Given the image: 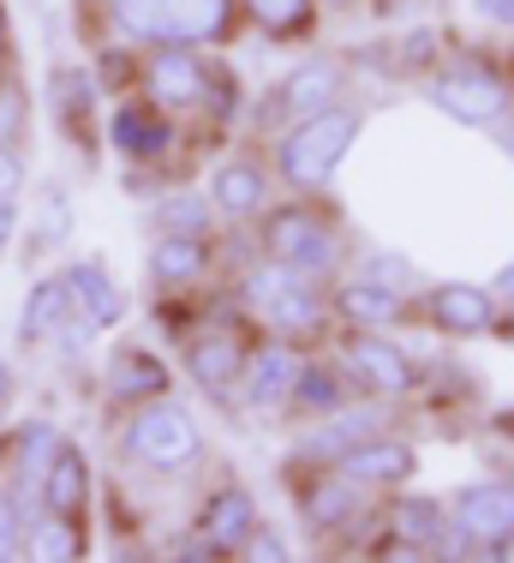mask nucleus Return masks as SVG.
Returning a JSON list of instances; mask_svg holds the SVG:
<instances>
[{
    "label": "nucleus",
    "instance_id": "c85d7f7f",
    "mask_svg": "<svg viewBox=\"0 0 514 563\" xmlns=\"http://www.w3.org/2000/svg\"><path fill=\"white\" fill-rule=\"evenodd\" d=\"M239 12H246V31H257L264 43H276V48L311 43L317 24H323L317 0H239Z\"/></svg>",
    "mask_w": 514,
    "mask_h": 563
},
{
    "label": "nucleus",
    "instance_id": "37998d69",
    "mask_svg": "<svg viewBox=\"0 0 514 563\" xmlns=\"http://www.w3.org/2000/svg\"><path fill=\"white\" fill-rule=\"evenodd\" d=\"M168 558L174 563H227V552H222V545H215V540H204V533H180V540H174L168 545Z\"/></svg>",
    "mask_w": 514,
    "mask_h": 563
},
{
    "label": "nucleus",
    "instance_id": "1a4fd4ad",
    "mask_svg": "<svg viewBox=\"0 0 514 563\" xmlns=\"http://www.w3.org/2000/svg\"><path fill=\"white\" fill-rule=\"evenodd\" d=\"M342 97H347V60L342 55H300L264 97L252 102L246 126L257 132V139H276L281 126L329 109V102H342Z\"/></svg>",
    "mask_w": 514,
    "mask_h": 563
},
{
    "label": "nucleus",
    "instance_id": "9d476101",
    "mask_svg": "<svg viewBox=\"0 0 514 563\" xmlns=\"http://www.w3.org/2000/svg\"><path fill=\"white\" fill-rule=\"evenodd\" d=\"M180 139H186V120L156 109V102L138 97V90H126V97H114L102 109V144L126 168H156L161 174L174 156H180Z\"/></svg>",
    "mask_w": 514,
    "mask_h": 563
},
{
    "label": "nucleus",
    "instance_id": "c9c22d12",
    "mask_svg": "<svg viewBox=\"0 0 514 563\" xmlns=\"http://www.w3.org/2000/svg\"><path fill=\"white\" fill-rule=\"evenodd\" d=\"M437 60H443V31H431V24H413V31H401L395 55H389L395 78H425Z\"/></svg>",
    "mask_w": 514,
    "mask_h": 563
},
{
    "label": "nucleus",
    "instance_id": "2f4dec72",
    "mask_svg": "<svg viewBox=\"0 0 514 563\" xmlns=\"http://www.w3.org/2000/svg\"><path fill=\"white\" fill-rule=\"evenodd\" d=\"M90 498H97L90 455H85V444L60 438V450H54V462H48V474H43V509H72V516H85Z\"/></svg>",
    "mask_w": 514,
    "mask_h": 563
},
{
    "label": "nucleus",
    "instance_id": "39448f33",
    "mask_svg": "<svg viewBox=\"0 0 514 563\" xmlns=\"http://www.w3.org/2000/svg\"><path fill=\"white\" fill-rule=\"evenodd\" d=\"M120 462L150 474V479H180L204 462V426H198V413L174 396L138 401V408H126V420H120Z\"/></svg>",
    "mask_w": 514,
    "mask_h": 563
},
{
    "label": "nucleus",
    "instance_id": "aec40b11",
    "mask_svg": "<svg viewBox=\"0 0 514 563\" xmlns=\"http://www.w3.org/2000/svg\"><path fill=\"white\" fill-rule=\"evenodd\" d=\"M246 31V12H239V0H168L161 7V31L156 43H180V48H227L234 36Z\"/></svg>",
    "mask_w": 514,
    "mask_h": 563
},
{
    "label": "nucleus",
    "instance_id": "49530a36",
    "mask_svg": "<svg viewBox=\"0 0 514 563\" xmlns=\"http://www.w3.org/2000/svg\"><path fill=\"white\" fill-rule=\"evenodd\" d=\"M484 432H491L503 450H514V401H503V408H491V413H484Z\"/></svg>",
    "mask_w": 514,
    "mask_h": 563
},
{
    "label": "nucleus",
    "instance_id": "09e8293b",
    "mask_svg": "<svg viewBox=\"0 0 514 563\" xmlns=\"http://www.w3.org/2000/svg\"><path fill=\"white\" fill-rule=\"evenodd\" d=\"M12 396H19V372H12V360L0 354V413L12 408Z\"/></svg>",
    "mask_w": 514,
    "mask_h": 563
},
{
    "label": "nucleus",
    "instance_id": "7ed1b4c3",
    "mask_svg": "<svg viewBox=\"0 0 514 563\" xmlns=\"http://www.w3.org/2000/svg\"><path fill=\"white\" fill-rule=\"evenodd\" d=\"M257 336H264V324H257L246 306L234 300V288H227L222 300H215L210 312L198 318L180 342H174V347H180V372L210 401H222V408H227V401L239 396V378H246V360H252Z\"/></svg>",
    "mask_w": 514,
    "mask_h": 563
},
{
    "label": "nucleus",
    "instance_id": "4c0bfd02",
    "mask_svg": "<svg viewBox=\"0 0 514 563\" xmlns=\"http://www.w3.org/2000/svg\"><path fill=\"white\" fill-rule=\"evenodd\" d=\"M24 132H31V90L12 66V73H0V144H24Z\"/></svg>",
    "mask_w": 514,
    "mask_h": 563
},
{
    "label": "nucleus",
    "instance_id": "423d86ee",
    "mask_svg": "<svg viewBox=\"0 0 514 563\" xmlns=\"http://www.w3.org/2000/svg\"><path fill=\"white\" fill-rule=\"evenodd\" d=\"M449 540L437 545V558H472V563H509L514 558V479L484 474L449 492Z\"/></svg>",
    "mask_w": 514,
    "mask_h": 563
},
{
    "label": "nucleus",
    "instance_id": "6e6552de",
    "mask_svg": "<svg viewBox=\"0 0 514 563\" xmlns=\"http://www.w3.org/2000/svg\"><path fill=\"white\" fill-rule=\"evenodd\" d=\"M281 474H288L293 521L305 528V540H354L377 509V492H365L342 467H281Z\"/></svg>",
    "mask_w": 514,
    "mask_h": 563
},
{
    "label": "nucleus",
    "instance_id": "de8ad7c7",
    "mask_svg": "<svg viewBox=\"0 0 514 563\" xmlns=\"http://www.w3.org/2000/svg\"><path fill=\"white\" fill-rule=\"evenodd\" d=\"M484 288H491L496 294V300H503V306H514V258L503 264V271H496L491 282H484Z\"/></svg>",
    "mask_w": 514,
    "mask_h": 563
},
{
    "label": "nucleus",
    "instance_id": "412c9836",
    "mask_svg": "<svg viewBox=\"0 0 514 563\" xmlns=\"http://www.w3.org/2000/svg\"><path fill=\"white\" fill-rule=\"evenodd\" d=\"M222 264V234H150V288L156 294H192Z\"/></svg>",
    "mask_w": 514,
    "mask_h": 563
},
{
    "label": "nucleus",
    "instance_id": "5701e85b",
    "mask_svg": "<svg viewBox=\"0 0 514 563\" xmlns=\"http://www.w3.org/2000/svg\"><path fill=\"white\" fill-rule=\"evenodd\" d=\"M257 492L246 486V479H234V474H222L215 486H204V498H198V516H192V528L204 533V540H215L227 558H239L246 552V540H252V528H257Z\"/></svg>",
    "mask_w": 514,
    "mask_h": 563
},
{
    "label": "nucleus",
    "instance_id": "473e14b6",
    "mask_svg": "<svg viewBox=\"0 0 514 563\" xmlns=\"http://www.w3.org/2000/svg\"><path fill=\"white\" fill-rule=\"evenodd\" d=\"M161 7H168V0H102L108 31H114L120 43H132V48H150V43H156Z\"/></svg>",
    "mask_w": 514,
    "mask_h": 563
},
{
    "label": "nucleus",
    "instance_id": "72a5a7b5",
    "mask_svg": "<svg viewBox=\"0 0 514 563\" xmlns=\"http://www.w3.org/2000/svg\"><path fill=\"white\" fill-rule=\"evenodd\" d=\"M72 192H66L60 180H48L43 186V205H36V234H31V246L36 252H60L66 240H72Z\"/></svg>",
    "mask_w": 514,
    "mask_h": 563
},
{
    "label": "nucleus",
    "instance_id": "ea45409f",
    "mask_svg": "<svg viewBox=\"0 0 514 563\" xmlns=\"http://www.w3.org/2000/svg\"><path fill=\"white\" fill-rule=\"evenodd\" d=\"M24 558V509L12 498V486L0 479V563H19Z\"/></svg>",
    "mask_w": 514,
    "mask_h": 563
},
{
    "label": "nucleus",
    "instance_id": "b1692460",
    "mask_svg": "<svg viewBox=\"0 0 514 563\" xmlns=\"http://www.w3.org/2000/svg\"><path fill=\"white\" fill-rule=\"evenodd\" d=\"M383 528L395 533L401 545H418L425 558H437V545L449 540L455 516H449V498L418 492V486H401V492H383Z\"/></svg>",
    "mask_w": 514,
    "mask_h": 563
},
{
    "label": "nucleus",
    "instance_id": "4be33fe9",
    "mask_svg": "<svg viewBox=\"0 0 514 563\" xmlns=\"http://www.w3.org/2000/svg\"><path fill=\"white\" fill-rule=\"evenodd\" d=\"M257 324L269 330V336H288L300 347H323L335 336V312H329V288H317V282L293 276L288 288L276 294V300L257 312Z\"/></svg>",
    "mask_w": 514,
    "mask_h": 563
},
{
    "label": "nucleus",
    "instance_id": "c756f323",
    "mask_svg": "<svg viewBox=\"0 0 514 563\" xmlns=\"http://www.w3.org/2000/svg\"><path fill=\"white\" fill-rule=\"evenodd\" d=\"M66 312H72V300H66L60 271H43V276L31 282V288H24V300H19V318H12V342H19V347H48Z\"/></svg>",
    "mask_w": 514,
    "mask_h": 563
},
{
    "label": "nucleus",
    "instance_id": "cd10ccee",
    "mask_svg": "<svg viewBox=\"0 0 514 563\" xmlns=\"http://www.w3.org/2000/svg\"><path fill=\"white\" fill-rule=\"evenodd\" d=\"M24 558L31 563H85L90 558V528L72 509H36L24 521Z\"/></svg>",
    "mask_w": 514,
    "mask_h": 563
},
{
    "label": "nucleus",
    "instance_id": "3c124183",
    "mask_svg": "<svg viewBox=\"0 0 514 563\" xmlns=\"http://www.w3.org/2000/svg\"><path fill=\"white\" fill-rule=\"evenodd\" d=\"M323 12H347V7H359V0H317Z\"/></svg>",
    "mask_w": 514,
    "mask_h": 563
},
{
    "label": "nucleus",
    "instance_id": "f8f14e48",
    "mask_svg": "<svg viewBox=\"0 0 514 563\" xmlns=\"http://www.w3.org/2000/svg\"><path fill=\"white\" fill-rule=\"evenodd\" d=\"M418 318L431 324V336L467 347V342H484L496 336V318H503V300H496L484 282H467V276H449V282H425L418 294Z\"/></svg>",
    "mask_w": 514,
    "mask_h": 563
},
{
    "label": "nucleus",
    "instance_id": "a878e982",
    "mask_svg": "<svg viewBox=\"0 0 514 563\" xmlns=\"http://www.w3.org/2000/svg\"><path fill=\"white\" fill-rule=\"evenodd\" d=\"M354 378L342 372V360L329 354V342L323 347H305V366H300V384H293V408L288 420H317V413H335L342 401H354Z\"/></svg>",
    "mask_w": 514,
    "mask_h": 563
},
{
    "label": "nucleus",
    "instance_id": "a211bd4d",
    "mask_svg": "<svg viewBox=\"0 0 514 563\" xmlns=\"http://www.w3.org/2000/svg\"><path fill=\"white\" fill-rule=\"evenodd\" d=\"M156 396H174V366L144 342H114V354H102V401L126 413Z\"/></svg>",
    "mask_w": 514,
    "mask_h": 563
},
{
    "label": "nucleus",
    "instance_id": "9b49d317",
    "mask_svg": "<svg viewBox=\"0 0 514 563\" xmlns=\"http://www.w3.org/2000/svg\"><path fill=\"white\" fill-rule=\"evenodd\" d=\"M395 420H401L395 401L354 396V401H342L335 413H317V420H305L300 432H293L288 462H281V467H335L354 444H365V438H377V432H389Z\"/></svg>",
    "mask_w": 514,
    "mask_h": 563
},
{
    "label": "nucleus",
    "instance_id": "a18cd8bd",
    "mask_svg": "<svg viewBox=\"0 0 514 563\" xmlns=\"http://www.w3.org/2000/svg\"><path fill=\"white\" fill-rule=\"evenodd\" d=\"M19 228H24V198H0V252L19 240Z\"/></svg>",
    "mask_w": 514,
    "mask_h": 563
},
{
    "label": "nucleus",
    "instance_id": "f704fd0d",
    "mask_svg": "<svg viewBox=\"0 0 514 563\" xmlns=\"http://www.w3.org/2000/svg\"><path fill=\"white\" fill-rule=\"evenodd\" d=\"M138 55L144 48H132V43H108V48H97V66H90V78H97V90L108 102L114 97H126V90H138Z\"/></svg>",
    "mask_w": 514,
    "mask_h": 563
},
{
    "label": "nucleus",
    "instance_id": "8fccbe9b",
    "mask_svg": "<svg viewBox=\"0 0 514 563\" xmlns=\"http://www.w3.org/2000/svg\"><path fill=\"white\" fill-rule=\"evenodd\" d=\"M0 73H12V24H7V7H0Z\"/></svg>",
    "mask_w": 514,
    "mask_h": 563
},
{
    "label": "nucleus",
    "instance_id": "ddd939ff",
    "mask_svg": "<svg viewBox=\"0 0 514 563\" xmlns=\"http://www.w3.org/2000/svg\"><path fill=\"white\" fill-rule=\"evenodd\" d=\"M300 366H305V347L288 342V336H257L252 342V360H246V378H239V408L252 420H288L293 408V384H300Z\"/></svg>",
    "mask_w": 514,
    "mask_h": 563
},
{
    "label": "nucleus",
    "instance_id": "603ef678",
    "mask_svg": "<svg viewBox=\"0 0 514 563\" xmlns=\"http://www.w3.org/2000/svg\"><path fill=\"white\" fill-rule=\"evenodd\" d=\"M496 474H509V479H514V455H509V462H503V467H496Z\"/></svg>",
    "mask_w": 514,
    "mask_h": 563
},
{
    "label": "nucleus",
    "instance_id": "dca6fc26",
    "mask_svg": "<svg viewBox=\"0 0 514 563\" xmlns=\"http://www.w3.org/2000/svg\"><path fill=\"white\" fill-rule=\"evenodd\" d=\"M204 192H210V205L222 210V228H252L269 205H276V168L257 151H227L222 163L210 168Z\"/></svg>",
    "mask_w": 514,
    "mask_h": 563
},
{
    "label": "nucleus",
    "instance_id": "58836bf2",
    "mask_svg": "<svg viewBox=\"0 0 514 563\" xmlns=\"http://www.w3.org/2000/svg\"><path fill=\"white\" fill-rule=\"evenodd\" d=\"M97 336H102V330L97 324H90V318L85 312H66L60 318V330H54V354H60V360H85L90 354V347H97Z\"/></svg>",
    "mask_w": 514,
    "mask_h": 563
},
{
    "label": "nucleus",
    "instance_id": "a19ab883",
    "mask_svg": "<svg viewBox=\"0 0 514 563\" xmlns=\"http://www.w3.org/2000/svg\"><path fill=\"white\" fill-rule=\"evenodd\" d=\"M239 558H252V563H293V545H288V533H281V528L257 521L252 540H246V552H239Z\"/></svg>",
    "mask_w": 514,
    "mask_h": 563
},
{
    "label": "nucleus",
    "instance_id": "4468645a",
    "mask_svg": "<svg viewBox=\"0 0 514 563\" xmlns=\"http://www.w3.org/2000/svg\"><path fill=\"white\" fill-rule=\"evenodd\" d=\"M102 109H108V97L97 90L90 66L60 60V66L48 73V114H54V132H60V144H72L85 163H97V151H108V144H102Z\"/></svg>",
    "mask_w": 514,
    "mask_h": 563
},
{
    "label": "nucleus",
    "instance_id": "2eb2a0df",
    "mask_svg": "<svg viewBox=\"0 0 514 563\" xmlns=\"http://www.w3.org/2000/svg\"><path fill=\"white\" fill-rule=\"evenodd\" d=\"M329 312L335 330H407L418 318V300L365 271H342L329 282Z\"/></svg>",
    "mask_w": 514,
    "mask_h": 563
},
{
    "label": "nucleus",
    "instance_id": "c03bdc74",
    "mask_svg": "<svg viewBox=\"0 0 514 563\" xmlns=\"http://www.w3.org/2000/svg\"><path fill=\"white\" fill-rule=\"evenodd\" d=\"M472 19L491 24V31H514V0H472Z\"/></svg>",
    "mask_w": 514,
    "mask_h": 563
},
{
    "label": "nucleus",
    "instance_id": "0eeeda50",
    "mask_svg": "<svg viewBox=\"0 0 514 563\" xmlns=\"http://www.w3.org/2000/svg\"><path fill=\"white\" fill-rule=\"evenodd\" d=\"M329 354L342 360V372L354 378L359 396L371 401H413L425 384V354H413L401 342V330H335Z\"/></svg>",
    "mask_w": 514,
    "mask_h": 563
},
{
    "label": "nucleus",
    "instance_id": "f03ea898",
    "mask_svg": "<svg viewBox=\"0 0 514 563\" xmlns=\"http://www.w3.org/2000/svg\"><path fill=\"white\" fill-rule=\"evenodd\" d=\"M359 139H365V109L347 97L317 109V114H305V120H293V126H281L269 139L276 186L281 192H329Z\"/></svg>",
    "mask_w": 514,
    "mask_h": 563
},
{
    "label": "nucleus",
    "instance_id": "f3484780",
    "mask_svg": "<svg viewBox=\"0 0 514 563\" xmlns=\"http://www.w3.org/2000/svg\"><path fill=\"white\" fill-rule=\"evenodd\" d=\"M138 97H150L156 109L198 120V102H204V48H180L161 43L138 55Z\"/></svg>",
    "mask_w": 514,
    "mask_h": 563
},
{
    "label": "nucleus",
    "instance_id": "6ab92c4d",
    "mask_svg": "<svg viewBox=\"0 0 514 563\" xmlns=\"http://www.w3.org/2000/svg\"><path fill=\"white\" fill-rule=\"evenodd\" d=\"M418 462H425V455H418V444L401 432V426H389V432H377V438H365V444H354L335 467H342L347 479H359L365 492H377V498H383V492L413 486V479H418Z\"/></svg>",
    "mask_w": 514,
    "mask_h": 563
},
{
    "label": "nucleus",
    "instance_id": "393cba45",
    "mask_svg": "<svg viewBox=\"0 0 514 563\" xmlns=\"http://www.w3.org/2000/svg\"><path fill=\"white\" fill-rule=\"evenodd\" d=\"M60 282H66V300H72V312H85L90 324L102 330H120L132 312V294L114 282V271H108L102 258H66L60 264Z\"/></svg>",
    "mask_w": 514,
    "mask_h": 563
},
{
    "label": "nucleus",
    "instance_id": "864d4df0",
    "mask_svg": "<svg viewBox=\"0 0 514 563\" xmlns=\"http://www.w3.org/2000/svg\"><path fill=\"white\" fill-rule=\"evenodd\" d=\"M0 444H7V413H0Z\"/></svg>",
    "mask_w": 514,
    "mask_h": 563
},
{
    "label": "nucleus",
    "instance_id": "f257e3e1",
    "mask_svg": "<svg viewBox=\"0 0 514 563\" xmlns=\"http://www.w3.org/2000/svg\"><path fill=\"white\" fill-rule=\"evenodd\" d=\"M252 234H257V252H264V258L288 264L293 276L317 282V288H329V282L347 271V228L329 205H323V192L276 198V205L252 222Z\"/></svg>",
    "mask_w": 514,
    "mask_h": 563
},
{
    "label": "nucleus",
    "instance_id": "7c9ffc66",
    "mask_svg": "<svg viewBox=\"0 0 514 563\" xmlns=\"http://www.w3.org/2000/svg\"><path fill=\"white\" fill-rule=\"evenodd\" d=\"M150 234H222V210L210 205L204 186H161L150 198Z\"/></svg>",
    "mask_w": 514,
    "mask_h": 563
},
{
    "label": "nucleus",
    "instance_id": "e433bc0d",
    "mask_svg": "<svg viewBox=\"0 0 514 563\" xmlns=\"http://www.w3.org/2000/svg\"><path fill=\"white\" fill-rule=\"evenodd\" d=\"M359 271L365 276H377V282H389V288H401V294H425V271H418V264L407 258V252H389V246H371L359 258Z\"/></svg>",
    "mask_w": 514,
    "mask_h": 563
},
{
    "label": "nucleus",
    "instance_id": "79ce46f5",
    "mask_svg": "<svg viewBox=\"0 0 514 563\" xmlns=\"http://www.w3.org/2000/svg\"><path fill=\"white\" fill-rule=\"evenodd\" d=\"M24 186H31V156H24V144H0V198H24Z\"/></svg>",
    "mask_w": 514,
    "mask_h": 563
},
{
    "label": "nucleus",
    "instance_id": "bb28decb",
    "mask_svg": "<svg viewBox=\"0 0 514 563\" xmlns=\"http://www.w3.org/2000/svg\"><path fill=\"white\" fill-rule=\"evenodd\" d=\"M252 114V97H246V78H239V66L222 55V48H210L204 55V102H198V120L215 132V139H227V132H239Z\"/></svg>",
    "mask_w": 514,
    "mask_h": 563
},
{
    "label": "nucleus",
    "instance_id": "20e7f679",
    "mask_svg": "<svg viewBox=\"0 0 514 563\" xmlns=\"http://www.w3.org/2000/svg\"><path fill=\"white\" fill-rule=\"evenodd\" d=\"M418 97L467 132H496L514 114V78L496 55H443L418 78Z\"/></svg>",
    "mask_w": 514,
    "mask_h": 563
}]
</instances>
